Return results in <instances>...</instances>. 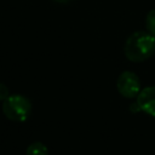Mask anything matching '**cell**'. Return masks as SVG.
Listing matches in <instances>:
<instances>
[{"mask_svg": "<svg viewBox=\"0 0 155 155\" xmlns=\"http://www.w3.org/2000/svg\"><path fill=\"white\" fill-rule=\"evenodd\" d=\"M136 103L139 110L155 117V86H148L140 90Z\"/></svg>", "mask_w": 155, "mask_h": 155, "instance_id": "4", "label": "cell"}, {"mask_svg": "<svg viewBox=\"0 0 155 155\" xmlns=\"http://www.w3.org/2000/svg\"><path fill=\"white\" fill-rule=\"evenodd\" d=\"M27 155H48V150L44 143L34 142L27 148Z\"/></svg>", "mask_w": 155, "mask_h": 155, "instance_id": "5", "label": "cell"}, {"mask_svg": "<svg viewBox=\"0 0 155 155\" xmlns=\"http://www.w3.org/2000/svg\"><path fill=\"white\" fill-rule=\"evenodd\" d=\"M53 1L61 2V4H67V2H70V1H73V0H53Z\"/></svg>", "mask_w": 155, "mask_h": 155, "instance_id": "8", "label": "cell"}, {"mask_svg": "<svg viewBox=\"0 0 155 155\" xmlns=\"http://www.w3.org/2000/svg\"><path fill=\"white\" fill-rule=\"evenodd\" d=\"M2 113L11 121L23 122L31 114V103L22 94H10L2 102Z\"/></svg>", "mask_w": 155, "mask_h": 155, "instance_id": "2", "label": "cell"}, {"mask_svg": "<svg viewBox=\"0 0 155 155\" xmlns=\"http://www.w3.org/2000/svg\"><path fill=\"white\" fill-rule=\"evenodd\" d=\"M117 91L125 98H134L140 92V81L132 71H122L116 81Z\"/></svg>", "mask_w": 155, "mask_h": 155, "instance_id": "3", "label": "cell"}, {"mask_svg": "<svg viewBox=\"0 0 155 155\" xmlns=\"http://www.w3.org/2000/svg\"><path fill=\"white\" fill-rule=\"evenodd\" d=\"M145 27L148 33L155 36V10H151L148 12L147 18H145Z\"/></svg>", "mask_w": 155, "mask_h": 155, "instance_id": "6", "label": "cell"}, {"mask_svg": "<svg viewBox=\"0 0 155 155\" xmlns=\"http://www.w3.org/2000/svg\"><path fill=\"white\" fill-rule=\"evenodd\" d=\"M125 56L132 62H143L155 53V36L148 31H136L125 44Z\"/></svg>", "mask_w": 155, "mask_h": 155, "instance_id": "1", "label": "cell"}, {"mask_svg": "<svg viewBox=\"0 0 155 155\" xmlns=\"http://www.w3.org/2000/svg\"><path fill=\"white\" fill-rule=\"evenodd\" d=\"M8 96H10V93H8V88L6 87V85H4V84L0 82V101L4 102Z\"/></svg>", "mask_w": 155, "mask_h": 155, "instance_id": "7", "label": "cell"}]
</instances>
